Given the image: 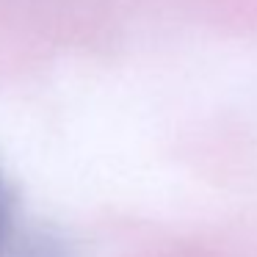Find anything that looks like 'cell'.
I'll return each mask as SVG.
<instances>
[{"instance_id":"1","label":"cell","mask_w":257,"mask_h":257,"mask_svg":"<svg viewBox=\"0 0 257 257\" xmlns=\"http://www.w3.org/2000/svg\"><path fill=\"white\" fill-rule=\"evenodd\" d=\"M9 238V199H6V191H3V183H0V251L6 246Z\"/></svg>"}]
</instances>
